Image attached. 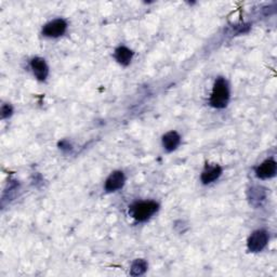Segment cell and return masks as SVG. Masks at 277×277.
Segmentation results:
<instances>
[{
    "label": "cell",
    "mask_w": 277,
    "mask_h": 277,
    "mask_svg": "<svg viewBox=\"0 0 277 277\" xmlns=\"http://www.w3.org/2000/svg\"><path fill=\"white\" fill-rule=\"evenodd\" d=\"M229 100L230 88L228 85V81L222 77H219L214 82L210 98V104L216 108H224L228 105Z\"/></svg>",
    "instance_id": "6da1fadb"
},
{
    "label": "cell",
    "mask_w": 277,
    "mask_h": 277,
    "mask_svg": "<svg viewBox=\"0 0 277 277\" xmlns=\"http://www.w3.org/2000/svg\"><path fill=\"white\" fill-rule=\"evenodd\" d=\"M157 210L158 204L156 201L147 200L133 204L129 209V213L134 220H137L139 222H145L153 214H155Z\"/></svg>",
    "instance_id": "7a4b0ae2"
},
{
    "label": "cell",
    "mask_w": 277,
    "mask_h": 277,
    "mask_svg": "<svg viewBox=\"0 0 277 277\" xmlns=\"http://www.w3.org/2000/svg\"><path fill=\"white\" fill-rule=\"evenodd\" d=\"M268 242V234L264 230L255 231L250 235L248 239V249L251 253H260L262 251Z\"/></svg>",
    "instance_id": "3957f363"
},
{
    "label": "cell",
    "mask_w": 277,
    "mask_h": 277,
    "mask_svg": "<svg viewBox=\"0 0 277 277\" xmlns=\"http://www.w3.org/2000/svg\"><path fill=\"white\" fill-rule=\"evenodd\" d=\"M67 29V23L63 19H55L47 23L43 28V35L48 38H57L64 35Z\"/></svg>",
    "instance_id": "277c9868"
},
{
    "label": "cell",
    "mask_w": 277,
    "mask_h": 277,
    "mask_svg": "<svg viewBox=\"0 0 277 277\" xmlns=\"http://www.w3.org/2000/svg\"><path fill=\"white\" fill-rule=\"evenodd\" d=\"M277 171V165L274 159H266L261 165L256 168V175L261 180L271 179L275 177Z\"/></svg>",
    "instance_id": "5b68a950"
},
{
    "label": "cell",
    "mask_w": 277,
    "mask_h": 277,
    "mask_svg": "<svg viewBox=\"0 0 277 277\" xmlns=\"http://www.w3.org/2000/svg\"><path fill=\"white\" fill-rule=\"evenodd\" d=\"M30 67L34 75H35V77L38 80L44 81L47 79L49 75V67L44 58L34 57L30 62Z\"/></svg>",
    "instance_id": "8992f818"
},
{
    "label": "cell",
    "mask_w": 277,
    "mask_h": 277,
    "mask_svg": "<svg viewBox=\"0 0 277 277\" xmlns=\"http://www.w3.org/2000/svg\"><path fill=\"white\" fill-rule=\"evenodd\" d=\"M126 178L122 171H114L110 177L107 178L105 182V191L106 192H116L120 190L125 184Z\"/></svg>",
    "instance_id": "52a82bcc"
},
{
    "label": "cell",
    "mask_w": 277,
    "mask_h": 277,
    "mask_svg": "<svg viewBox=\"0 0 277 277\" xmlns=\"http://www.w3.org/2000/svg\"><path fill=\"white\" fill-rule=\"evenodd\" d=\"M222 174V168L218 165L206 167V169L201 173L200 180L204 184H210L219 179Z\"/></svg>",
    "instance_id": "ba28073f"
},
{
    "label": "cell",
    "mask_w": 277,
    "mask_h": 277,
    "mask_svg": "<svg viewBox=\"0 0 277 277\" xmlns=\"http://www.w3.org/2000/svg\"><path fill=\"white\" fill-rule=\"evenodd\" d=\"M181 143V137L175 131H170L163 137V146L167 152H172Z\"/></svg>",
    "instance_id": "9c48e42d"
},
{
    "label": "cell",
    "mask_w": 277,
    "mask_h": 277,
    "mask_svg": "<svg viewBox=\"0 0 277 277\" xmlns=\"http://www.w3.org/2000/svg\"><path fill=\"white\" fill-rule=\"evenodd\" d=\"M115 58L116 61L118 62L121 65H128L130 64L132 57H133V52L127 47H118L115 50Z\"/></svg>",
    "instance_id": "30bf717a"
},
{
    "label": "cell",
    "mask_w": 277,
    "mask_h": 277,
    "mask_svg": "<svg viewBox=\"0 0 277 277\" xmlns=\"http://www.w3.org/2000/svg\"><path fill=\"white\" fill-rule=\"evenodd\" d=\"M147 270V262L143 259H138L131 265V275L140 276L143 275Z\"/></svg>",
    "instance_id": "8fae6325"
},
{
    "label": "cell",
    "mask_w": 277,
    "mask_h": 277,
    "mask_svg": "<svg viewBox=\"0 0 277 277\" xmlns=\"http://www.w3.org/2000/svg\"><path fill=\"white\" fill-rule=\"evenodd\" d=\"M250 199H251V203H253L254 205L256 203L260 204L261 201H263L265 199V192L263 191L262 188H253L250 190Z\"/></svg>",
    "instance_id": "7c38bea8"
},
{
    "label": "cell",
    "mask_w": 277,
    "mask_h": 277,
    "mask_svg": "<svg viewBox=\"0 0 277 277\" xmlns=\"http://www.w3.org/2000/svg\"><path fill=\"white\" fill-rule=\"evenodd\" d=\"M12 115V107L7 104V105H4L2 107V116L3 118H7V117H10Z\"/></svg>",
    "instance_id": "4fadbf2b"
}]
</instances>
